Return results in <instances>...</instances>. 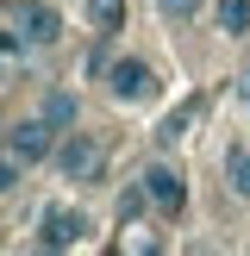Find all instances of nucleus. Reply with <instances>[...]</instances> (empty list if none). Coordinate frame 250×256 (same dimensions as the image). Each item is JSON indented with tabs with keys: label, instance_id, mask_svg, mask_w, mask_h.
I'll use <instances>...</instances> for the list:
<instances>
[{
	"label": "nucleus",
	"instance_id": "nucleus-1",
	"mask_svg": "<svg viewBox=\"0 0 250 256\" xmlns=\"http://www.w3.org/2000/svg\"><path fill=\"white\" fill-rule=\"evenodd\" d=\"M50 162H56V175L75 182V188H100L106 182V144H100L94 132H62Z\"/></svg>",
	"mask_w": 250,
	"mask_h": 256
},
{
	"label": "nucleus",
	"instance_id": "nucleus-2",
	"mask_svg": "<svg viewBox=\"0 0 250 256\" xmlns=\"http://www.w3.org/2000/svg\"><path fill=\"white\" fill-rule=\"evenodd\" d=\"M106 100L112 106H150V100L162 94V82H156V69H150L144 56H106Z\"/></svg>",
	"mask_w": 250,
	"mask_h": 256
},
{
	"label": "nucleus",
	"instance_id": "nucleus-3",
	"mask_svg": "<svg viewBox=\"0 0 250 256\" xmlns=\"http://www.w3.org/2000/svg\"><path fill=\"white\" fill-rule=\"evenodd\" d=\"M56 125L44 119V112H32V119H19V125H6V132H0V144L12 150V156H25V162H50L56 156Z\"/></svg>",
	"mask_w": 250,
	"mask_h": 256
},
{
	"label": "nucleus",
	"instance_id": "nucleus-4",
	"mask_svg": "<svg viewBox=\"0 0 250 256\" xmlns=\"http://www.w3.org/2000/svg\"><path fill=\"white\" fill-rule=\"evenodd\" d=\"M88 212H75V206H44L38 212V238L32 244L38 250H75V244H88Z\"/></svg>",
	"mask_w": 250,
	"mask_h": 256
},
{
	"label": "nucleus",
	"instance_id": "nucleus-5",
	"mask_svg": "<svg viewBox=\"0 0 250 256\" xmlns=\"http://www.w3.org/2000/svg\"><path fill=\"white\" fill-rule=\"evenodd\" d=\"M138 182H144L150 206H156L162 219H182V212H188V175L175 169V162H150V169L138 175Z\"/></svg>",
	"mask_w": 250,
	"mask_h": 256
},
{
	"label": "nucleus",
	"instance_id": "nucleus-6",
	"mask_svg": "<svg viewBox=\"0 0 250 256\" xmlns=\"http://www.w3.org/2000/svg\"><path fill=\"white\" fill-rule=\"evenodd\" d=\"M12 25L25 32V44H32V50L62 44V12H56V0H19V6H12Z\"/></svg>",
	"mask_w": 250,
	"mask_h": 256
},
{
	"label": "nucleus",
	"instance_id": "nucleus-7",
	"mask_svg": "<svg viewBox=\"0 0 250 256\" xmlns=\"http://www.w3.org/2000/svg\"><path fill=\"white\" fill-rule=\"evenodd\" d=\"M194 119H200V100H182V106H175L169 119H162L156 132H150V138H156V150H175V144L188 138V125H194Z\"/></svg>",
	"mask_w": 250,
	"mask_h": 256
},
{
	"label": "nucleus",
	"instance_id": "nucleus-8",
	"mask_svg": "<svg viewBox=\"0 0 250 256\" xmlns=\"http://www.w3.org/2000/svg\"><path fill=\"white\" fill-rule=\"evenodd\" d=\"M38 112H44V119L56 125V132H75V119H82V100H75L69 88H50V94H44V106H38Z\"/></svg>",
	"mask_w": 250,
	"mask_h": 256
},
{
	"label": "nucleus",
	"instance_id": "nucleus-9",
	"mask_svg": "<svg viewBox=\"0 0 250 256\" xmlns=\"http://www.w3.org/2000/svg\"><path fill=\"white\" fill-rule=\"evenodd\" d=\"M225 194L250 200V150L244 144H225Z\"/></svg>",
	"mask_w": 250,
	"mask_h": 256
},
{
	"label": "nucleus",
	"instance_id": "nucleus-10",
	"mask_svg": "<svg viewBox=\"0 0 250 256\" xmlns=\"http://www.w3.org/2000/svg\"><path fill=\"white\" fill-rule=\"evenodd\" d=\"M212 25L225 38H250V0H212Z\"/></svg>",
	"mask_w": 250,
	"mask_h": 256
},
{
	"label": "nucleus",
	"instance_id": "nucleus-11",
	"mask_svg": "<svg viewBox=\"0 0 250 256\" xmlns=\"http://www.w3.org/2000/svg\"><path fill=\"white\" fill-rule=\"evenodd\" d=\"M88 25H94L100 38H112L125 25V0H88Z\"/></svg>",
	"mask_w": 250,
	"mask_h": 256
},
{
	"label": "nucleus",
	"instance_id": "nucleus-12",
	"mask_svg": "<svg viewBox=\"0 0 250 256\" xmlns=\"http://www.w3.org/2000/svg\"><path fill=\"white\" fill-rule=\"evenodd\" d=\"M25 169H32V162H25V156H12V150L0 144V200H6V194H19V182H25Z\"/></svg>",
	"mask_w": 250,
	"mask_h": 256
},
{
	"label": "nucleus",
	"instance_id": "nucleus-13",
	"mask_svg": "<svg viewBox=\"0 0 250 256\" xmlns=\"http://www.w3.org/2000/svg\"><path fill=\"white\" fill-rule=\"evenodd\" d=\"M138 212H156V206H150V194H144V182H138V188H125V194H119V225H132Z\"/></svg>",
	"mask_w": 250,
	"mask_h": 256
},
{
	"label": "nucleus",
	"instance_id": "nucleus-14",
	"mask_svg": "<svg viewBox=\"0 0 250 256\" xmlns=\"http://www.w3.org/2000/svg\"><path fill=\"white\" fill-rule=\"evenodd\" d=\"M156 12H162L169 25H188V19L200 12V0H156Z\"/></svg>",
	"mask_w": 250,
	"mask_h": 256
}]
</instances>
